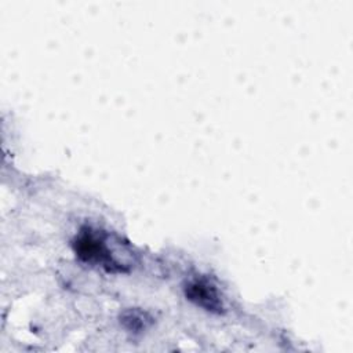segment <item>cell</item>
I'll list each match as a JSON object with an SVG mask.
<instances>
[{"mask_svg":"<svg viewBox=\"0 0 353 353\" xmlns=\"http://www.w3.org/2000/svg\"><path fill=\"white\" fill-rule=\"evenodd\" d=\"M76 255L88 263H95L106 268L109 272L123 270L119 262H116L112 251L109 250L105 239L97 230H81L74 243Z\"/></svg>","mask_w":353,"mask_h":353,"instance_id":"cell-1","label":"cell"},{"mask_svg":"<svg viewBox=\"0 0 353 353\" xmlns=\"http://www.w3.org/2000/svg\"><path fill=\"white\" fill-rule=\"evenodd\" d=\"M185 294L192 302L205 310L221 312L223 309L216 287L205 279H196L188 283L185 287Z\"/></svg>","mask_w":353,"mask_h":353,"instance_id":"cell-2","label":"cell"}]
</instances>
